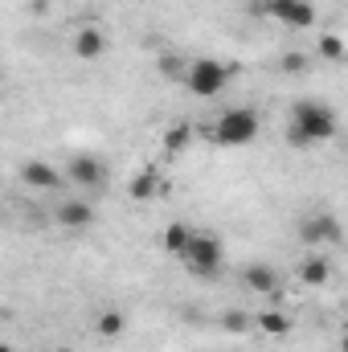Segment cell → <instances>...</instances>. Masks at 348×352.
<instances>
[{
  "label": "cell",
  "instance_id": "1",
  "mask_svg": "<svg viewBox=\"0 0 348 352\" xmlns=\"http://www.w3.org/2000/svg\"><path fill=\"white\" fill-rule=\"evenodd\" d=\"M332 135H336V111L328 102H316V98L291 102V119H287V144L291 148H316Z\"/></svg>",
  "mask_w": 348,
  "mask_h": 352
},
{
  "label": "cell",
  "instance_id": "2",
  "mask_svg": "<svg viewBox=\"0 0 348 352\" xmlns=\"http://www.w3.org/2000/svg\"><path fill=\"white\" fill-rule=\"evenodd\" d=\"M259 127L262 123L250 107H230V111H221V115L213 119L209 140H213L217 148H246V144L259 140Z\"/></svg>",
  "mask_w": 348,
  "mask_h": 352
},
{
  "label": "cell",
  "instance_id": "3",
  "mask_svg": "<svg viewBox=\"0 0 348 352\" xmlns=\"http://www.w3.org/2000/svg\"><path fill=\"white\" fill-rule=\"evenodd\" d=\"M230 78H234V66H226L221 58H188V78H184L188 94L217 98L221 90L230 87Z\"/></svg>",
  "mask_w": 348,
  "mask_h": 352
},
{
  "label": "cell",
  "instance_id": "4",
  "mask_svg": "<svg viewBox=\"0 0 348 352\" xmlns=\"http://www.w3.org/2000/svg\"><path fill=\"white\" fill-rule=\"evenodd\" d=\"M180 263L188 266L197 278H213L217 266H221V242H217L213 234H205V230H193V238H188Z\"/></svg>",
  "mask_w": 348,
  "mask_h": 352
},
{
  "label": "cell",
  "instance_id": "5",
  "mask_svg": "<svg viewBox=\"0 0 348 352\" xmlns=\"http://www.w3.org/2000/svg\"><path fill=\"white\" fill-rule=\"evenodd\" d=\"M299 242L307 246H340L345 242V226L332 209H312L299 217Z\"/></svg>",
  "mask_w": 348,
  "mask_h": 352
},
{
  "label": "cell",
  "instance_id": "6",
  "mask_svg": "<svg viewBox=\"0 0 348 352\" xmlns=\"http://www.w3.org/2000/svg\"><path fill=\"white\" fill-rule=\"evenodd\" d=\"M262 16H270L287 29H312L316 25V4L312 0H262Z\"/></svg>",
  "mask_w": 348,
  "mask_h": 352
},
{
  "label": "cell",
  "instance_id": "7",
  "mask_svg": "<svg viewBox=\"0 0 348 352\" xmlns=\"http://www.w3.org/2000/svg\"><path fill=\"white\" fill-rule=\"evenodd\" d=\"M66 180L78 184V188H87V192H107L111 168H107V160H98V156H74V160L66 164Z\"/></svg>",
  "mask_w": 348,
  "mask_h": 352
},
{
  "label": "cell",
  "instance_id": "8",
  "mask_svg": "<svg viewBox=\"0 0 348 352\" xmlns=\"http://www.w3.org/2000/svg\"><path fill=\"white\" fill-rule=\"evenodd\" d=\"M54 221L62 226V230H87L90 221H94V209H90V201H62L58 209H54Z\"/></svg>",
  "mask_w": 348,
  "mask_h": 352
},
{
  "label": "cell",
  "instance_id": "9",
  "mask_svg": "<svg viewBox=\"0 0 348 352\" xmlns=\"http://www.w3.org/2000/svg\"><path fill=\"white\" fill-rule=\"evenodd\" d=\"M242 283H246V291H254V295H274L279 291V270L266 263H250L242 270Z\"/></svg>",
  "mask_w": 348,
  "mask_h": 352
},
{
  "label": "cell",
  "instance_id": "10",
  "mask_svg": "<svg viewBox=\"0 0 348 352\" xmlns=\"http://www.w3.org/2000/svg\"><path fill=\"white\" fill-rule=\"evenodd\" d=\"M21 176H25V184H33V188H58V184L66 180V173H58V168L45 164V160H29V164L21 168Z\"/></svg>",
  "mask_w": 348,
  "mask_h": 352
},
{
  "label": "cell",
  "instance_id": "11",
  "mask_svg": "<svg viewBox=\"0 0 348 352\" xmlns=\"http://www.w3.org/2000/svg\"><path fill=\"white\" fill-rule=\"evenodd\" d=\"M295 278H299L303 287H324V283L332 278V263H328L324 254H312V258H303V263H299Z\"/></svg>",
  "mask_w": 348,
  "mask_h": 352
},
{
  "label": "cell",
  "instance_id": "12",
  "mask_svg": "<svg viewBox=\"0 0 348 352\" xmlns=\"http://www.w3.org/2000/svg\"><path fill=\"white\" fill-rule=\"evenodd\" d=\"M74 54H78L83 62L102 58V54H107V33H102V29H94V25H90V29H83V33L74 37Z\"/></svg>",
  "mask_w": 348,
  "mask_h": 352
},
{
  "label": "cell",
  "instance_id": "13",
  "mask_svg": "<svg viewBox=\"0 0 348 352\" xmlns=\"http://www.w3.org/2000/svg\"><path fill=\"white\" fill-rule=\"evenodd\" d=\"M94 332H98L102 340H119V336L127 332V316H123L119 307H102V311L94 316Z\"/></svg>",
  "mask_w": 348,
  "mask_h": 352
},
{
  "label": "cell",
  "instance_id": "14",
  "mask_svg": "<svg viewBox=\"0 0 348 352\" xmlns=\"http://www.w3.org/2000/svg\"><path fill=\"white\" fill-rule=\"evenodd\" d=\"M188 238H193V226H184V221H173V226H164V234H160V246L168 250V254H184V246H188Z\"/></svg>",
  "mask_w": 348,
  "mask_h": 352
},
{
  "label": "cell",
  "instance_id": "15",
  "mask_svg": "<svg viewBox=\"0 0 348 352\" xmlns=\"http://www.w3.org/2000/svg\"><path fill=\"white\" fill-rule=\"evenodd\" d=\"M254 328H259L262 336H270V340H279V336H287L291 332V320L283 316V311H274V307H266L259 320H254Z\"/></svg>",
  "mask_w": 348,
  "mask_h": 352
},
{
  "label": "cell",
  "instance_id": "16",
  "mask_svg": "<svg viewBox=\"0 0 348 352\" xmlns=\"http://www.w3.org/2000/svg\"><path fill=\"white\" fill-rule=\"evenodd\" d=\"M160 188H164V180L156 176V168H144V173L131 180V197H135V201H148V197H156Z\"/></svg>",
  "mask_w": 348,
  "mask_h": 352
},
{
  "label": "cell",
  "instance_id": "17",
  "mask_svg": "<svg viewBox=\"0 0 348 352\" xmlns=\"http://www.w3.org/2000/svg\"><path fill=\"white\" fill-rule=\"evenodd\" d=\"M188 140H193V127H188V123H176V127H168V131H164V148H168L173 156L188 148Z\"/></svg>",
  "mask_w": 348,
  "mask_h": 352
},
{
  "label": "cell",
  "instance_id": "18",
  "mask_svg": "<svg viewBox=\"0 0 348 352\" xmlns=\"http://www.w3.org/2000/svg\"><path fill=\"white\" fill-rule=\"evenodd\" d=\"M348 50H345V37H336V33H324L320 37V58H328V62H340Z\"/></svg>",
  "mask_w": 348,
  "mask_h": 352
},
{
  "label": "cell",
  "instance_id": "19",
  "mask_svg": "<svg viewBox=\"0 0 348 352\" xmlns=\"http://www.w3.org/2000/svg\"><path fill=\"white\" fill-rule=\"evenodd\" d=\"M307 66H312V58H307V54H299V50H291V54H283V58H279V70H283V74H303Z\"/></svg>",
  "mask_w": 348,
  "mask_h": 352
},
{
  "label": "cell",
  "instance_id": "20",
  "mask_svg": "<svg viewBox=\"0 0 348 352\" xmlns=\"http://www.w3.org/2000/svg\"><path fill=\"white\" fill-rule=\"evenodd\" d=\"M160 74H168L173 82H184V78H188V62L168 54V58H160Z\"/></svg>",
  "mask_w": 348,
  "mask_h": 352
},
{
  "label": "cell",
  "instance_id": "21",
  "mask_svg": "<svg viewBox=\"0 0 348 352\" xmlns=\"http://www.w3.org/2000/svg\"><path fill=\"white\" fill-rule=\"evenodd\" d=\"M221 328H226V332H246V328H250V316H242V311H226V316H221Z\"/></svg>",
  "mask_w": 348,
  "mask_h": 352
},
{
  "label": "cell",
  "instance_id": "22",
  "mask_svg": "<svg viewBox=\"0 0 348 352\" xmlns=\"http://www.w3.org/2000/svg\"><path fill=\"white\" fill-rule=\"evenodd\" d=\"M340 352H348V328H345V336H340Z\"/></svg>",
  "mask_w": 348,
  "mask_h": 352
}]
</instances>
